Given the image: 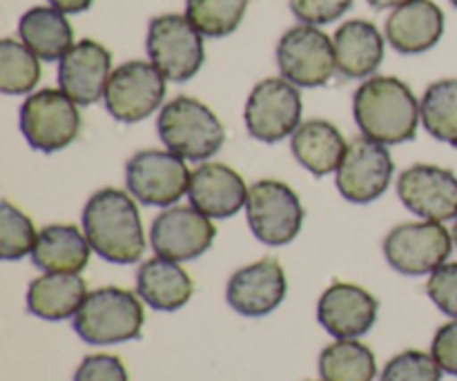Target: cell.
<instances>
[{
    "mask_svg": "<svg viewBox=\"0 0 457 381\" xmlns=\"http://www.w3.org/2000/svg\"><path fill=\"white\" fill-rule=\"evenodd\" d=\"M353 116L366 138L400 145L418 134L420 103L413 89L395 76H370L353 96Z\"/></svg>",
    "mask_w": 457,
    "mask_h": 381,
    "instance_id": "6da1fadb",
    "label": "cell"
},
{
    "mask_svg": "<svg viewBox=\"0 0 457 381\" xmlns=\"http://www.w3.org/2000/svg\"><path fill=\"white\" fill-rule=\"evenodd\" d=\"M83 232L94 253L110 263L129 266L145 253V232L134 196L116 187H103L89 196Z\"/></svg>",
    "mask_w": 457,
    "mask_h": 381,
    "instance_id": "7a4b0ae2",
    "label": "cell"
},
{
    "mask_svg": "<svg viewBox=\"0 0 457 381\" xmlns=\"http://www.w3.org/2000/svg\"><path fill=\"white\" fill-rule=\"evenodd\" d=\"M145 311L137 294L107 286L92 290L74 317V330L92 346L132 342L141 337Z\"/></svg>",
    "mask_w": 457,
    "mask_h": 381,
    "instance_id": "3957f363",
    "label": "cell"
},
{
    "mask_svg": "<svg viewBox=\"0 0 457 381\" xmlns=\"http://www.w3.org/2000/svg\"><path fill=\"white\" fill-rule=\"evenodd\" d=\"M156 129L161 143L186 161H208L226 143L217 114L190 96H177L161 107Z\"/></svg>",
    "mask_w": 457,
    "mask_h": 381,
    "instance_id": "277c9868",
    "label": "cell"
},
{
    "mask_svg": "<svg viewBox=\"0 0 457 381\" xmlns=\"http://www.w3.org/2000/svg\"><path fill=\"white\" fill-rule=\"evenodd\" d=\"M150 62L174 83L199 74L205 61L204 34L181 13H161L150 21L145 40Z\"/></svg>",
    "mask_w": 457,
    "mask_h": 381,
    "instance_id": "5b68a950",
    "label": "cell"
},
{
    "mask_svg": "<svg viewBox=\"0 0 457 381\" xmlns=\"http://www.w3.org/2000/svg\"><path fill=\"white\" fill-rule=\"evenodd\" d=\"M21 132L34 150L52 154L65 150L80 132L79 103L62 89H38L21 107Z\"/></svg>",
    "mask_w": 457,
    "mask_h": 381,
    "instance_id": "8992f818",
    "label": "cell"
},
{
    "mask_svg": "<svg viewBox=\"0 0 457 381\" xmlns=\"http://www.w3.org/2000/svg\"><path fill=\"white\" fill-rule=\"evenodd\" d=\"M192 172L174 152L143 150L125 165L128 192L143 205L172 208L190 190Z\"/></svg>",
    "mask_w": 457,
    "mask_h": 381,
    "instance_id": "52a82bcc",
    "label": "cell"
},
{
    "mask_svg": "<svg viewBox=\"0 0 457 381\" xmlns=\"http://www.w3.org/2000/svg\"><path fill=\"white\" fill-rule=\"evenodd\" d=\"M250 232L266 245H286L295 241L303 226V205L290 186L272 178L257 181L245 203Z\"/></svg>",
    "mask_w": 457,
    "mask_h": 381,
    "instance_id": "ba28073f",
    "label": "cell"
},
{
    "mask_svg": "<svg viewBox=\"0 0 457 381\" xmlns=\"http://www.w3.org/2000/svg\"><path fill=\"white\" fill-rule=\"evenodd\" d=\"M453 245V235L442 223H402L384 239V257L400 275L422 277L445 266Z\"/></svg>",
    "mask_w": 457,
    "mask_h": 381,
    "instance_id": "9c48e42d",
    "label": "cell"
},
{
    "mask_svg": "<svg viewBox=\"0 0 457 381\" xmlns=\"http://www.w3.org/2000/svg\"><path fill=\"white\" fill-rule=\"evenodd\" d=\"M303 101L297 85L286 79H266L257 83L245 101V128L257 141L279 143L293 137L302 125Z\"/></svg>",
    "mask_w": 457,
    "mask_h": 381,
    "instance_id": "30bf717a",
    "label": "cell"
},
{
    "mask_svg": "<svg viewBox=\"0 0 457 381\" xmlns=\"http://www.w3.org/2000/svg\"><path fill=\"white\" fill-rule=\"evenodd\" d=\"M281 76L297 87H321L337 71L333 40L315 25H297L277 45Z\"/></svg>",
    "mask_w": 457,
    "mask_h": 381,
    "instance_id": "8fae6325",
    "label": "cell"
},
{
    "mask_svg": "<svg viewBox=\"0 0 457 381\" xmlns=\"http://www.w3.org/2000/svg\"><path fill=\"white\" fill-rule=\"evenodd\" d=\"M165 76L152 62L129 61L116 67L105 87V107L120 123H138L161 107Z\"/></svg>",
    "mask_w": 457,
    "mask_h": 381,
    "instance_id": "7c38bea8",
    "label": "cell"
},
{
    "mask_svg": "<svg viewBox=\"0 0 457 381\" xmlns=\"http://www.w3.org/2000/svg\"><path fill=\"white\" fill-rule=\"evenodd\" d=\"M391 152L386 145L361 137L348 143L346 156L337 170V190L348 203L366 205L378 201L393 181Z\"/></svg>",
    "mask_w": 457,
    "mask_h": 381,
    "instance_id": "4fadbf2b",
    "label": "cell"
},
{
    "mask_svg": "<svg viewBox=\"0 0 457 381\" xmlns=\"http://www.w3.org/2000/svg\"><path fill=\"white\" fill-rule=\"evenodd\" d=\"M397 196L406 210L424 221H455L457 177L440 165L418 163L397 178Z\"/></svg>",
    "mask_w": 457,
    "mask_h": 381,
    "instance_id": "5bb4252c",
    "label": "cell"
},
{
    "mask_svg": "<svg viewBox=\"0 0 457 381\" xmlns=\"http://www.w3.org/2000/svg\"><path fill=\"white\" fill-rule=\"evenodd\" d=\"M217 228L212 219L196 208L174 205L161 212L152 223L150 241L159 257L170 261H190L208 253L214 244Z\"/></svg>",
    "mask_w": 457,
    "mask_h": 381,
    "instance_id": "9a60e30c",
    "label": "cell"
},
{
    "mask_svg": "<svg viewBox=\"0 0 457 381\" xmlns=\"http://www.w3.org/2000/svg\"><path fill=\"white\" fill-rule=\"evenodd\" d=\"M288 293L284 268L277 259H262L257 263L239 268L230 277L226 299L232 311L244 317H266L281 306Z\"/></svg>",
    "mask_w": 457,
    "mask_h": 381,
    "instance_id": "2e32d148",
    "label": "cell"
},
{
    "mask_svg": "<svg viewBox=\"0 0 457 381\" xmlns=\"http://www.w3.org/2000/svg\"><path fill=\"white\" fill-rule=\"evenodd\" d=\"M379 302L355 284H333L317 303V319L335 339H357L378 321Z\"/></svg>",
    "mask_w": 457,
    "mask_h": 381,
    "instance_id": "e0dca14e",
    "label": "cell"
},
{
    "mask_svg": "<svg viewBox=\"0 0 457 381\" xmlns=\"http://www.w3.org/2000/svg\"><path fill=\"white\" fill-rule=\"evenodd\" d=\"M112 76V54L96 40L76 43L58 65V85L79 105H94L105 96Z\"/></svg>",
    "mask_w": 457,
    "mask_h": 381,
    "instance_id": "ac0fdd59",
    "label": "cell"
},
{
    "mask_svg": "<svg viewBox=\"0 0 457 381\" xmlns=\"http://www.w3.org/2000/svg\"><path fill=\"white\" fill-rule=\"evenodd\" d=\"M248 192L239 172L223 163H204L192 172L187 196L205 217L230 219L245 208Z\"/></svg>",
    "mask_w": 457,
    "mask_h": 381,
    "instance_id": "d6986e66",
    "label": "cell"
},
{
    "mask_svg": "<svg viewBox=\"0 0 457 381\" xmlns=\"http://www.w3.org/2000/svg\"><path fill=\"white\" fill-rule=\"evenodd\" d=\"M384 31L395 52L406 56L424 54L436 47L445 34V12L433 0H411L393 9Z\"/></svg>",
    "mask_w": 457,
    "mask_h": 381,
    "instance_id": "ffe728a7",
    "label": "cell"
},
{
    "mask_svg": "<svg viewBox=\"0 0 457 381\" xmlns=\"http://www.w3.org/2000/svg\"><path fill=\"white\" fill-rule=\"evenodd\" d=\"M337 71L344 79H370L384 61V38L369 21H348L333 36Z\"/></svg>",
    "mask_w": 457,
    "mask_h": 381,
    "instance_id": "44dd1931",
    "label": "cell"
},
{
    "mask_svg": "<svg viewBox=\"0 0 457 381\" xmlns=\"http://www.w3.org/2000/svg\"><path fill=\"white\" fill-rule=\"evenodd\" d=\"M83 277L71 272H45L27 290V311L45 321H65L76 317L87 297Z\"/></svg>",
    "mask_w": 457,
    "mask_h": 381,
    "instance_id": "7402d4cb",
    "label": "cell"
},
{
    "mask_svg": "<svg viewBox=\"0 0 457 381\" xmlns=\"http://www.w3.org/2000/svg\"><path fill=\"white\" fill-rule=\"evenodd\" d=\"M137 293L154 311L174 312L190 302L195 286L179 261L154 257L138 268Z\"/></svg>",
    "mask_w": 457,
    "mask_h": 381,
    "instance_id": "603a6c76",
    "label": "cell"
},
{
    "mask_svg": "<svg viewBox=\"0 0 457 381\" xmlns=\"http://www.w3.org/2000/svg\"><path fill=\"white\" fill-rule=\"evenodd\" d=\"M293 154L303 168L315 177H328L337 172L346 156V141L333 123L321 119L306 120L293 134Z\"/></svg>",
    "mask_w": 457,
    "mask_h": 381,
    "instance_id": "cb8c5ba5",
    "label": "cell"
},
{
    "mask_svg": "<svg viewBox=\"0 0 457 381\" xmlns=\"http://www.w3.org/2000/svg\"><path fill=\"white\" fill-rule=\"evenodd\" d=\"M92 245L85 232L76 226L54 223L38 232V241L31 253V261L43 272H71L79 275L89 263Z\"/></svg>",
    "mask_w": 457,
    "mask_h": 381,
    "instance_id": "d4e9b609",
    "label": "cell"
},
{
    "mask_svg": "<svg viewBox=\"0 0 457 381\" xmlns=\"http://www.w3.org/2000/svg\"><path fill=\"white\" fill-rule=\"evenodd\" d=\"M18 36L40 61H61L74 47V29L56 7H31L18 22Z\"/></svg>",
    "mask_w": 457,
    "mask_h": 381,
    "instance_id": "484cf974",
    "label": "cell"
},
{
    "mask_svg": "<svg viewBox=\"0 0 457 381\" xmlns=\"http://www.w3.org/2000/svg\"><path fill=\"white\" fill-rule=\"evenodd\" d=\"M320 375L324 381H373L378 361L366 344L357 339H337L321 351Z\"/></svg>",
    "mask_w": 457,
    "mask_h": 381,
    "instance_id": "4316f807",
    "label": "cell"
},
{
    "mask_svg": "<svg viewBox=\"0 0 457 381\" xmlns=\"http://www.w3.org/2000/svg\"><path fill=\"white\" fill-rule=\"evenodd\" d=\"M420 119L433 138L457 147V79L428 85L420 101Z\"/></svg>",
    "mask_w": 457,
    "mask_h": 381,
    "instance_id": "83f0119b",
    "label": "cell"
},
{
    "mask_svg": "<svg viewBox=\"0 0 457 381\" xmlns=\"http://www.w3.org/2000/svg\"><path fill=\"white\" fill-rule=\"evenodd\" d=\"M40 80V58L13 38L0 40V92L7 96L34 92Z\"/></svg>",
    "mask_w": 457,
    "mask_h": 381,
    "instance_id": "f1b7e54d",
    "label": "cell"
},
{
    "mask_svg": "<svg viewBox=\"0 0 457 381\" xmlns=\"http://www.w3.org/2000/svg\"><path fill=\"white\" fill-rule=\"evenodd\" d=\"M250 0H186V16L208 38H226L241 25Z\"/></svg>",
    "mask_w": 457,
    "mask_h": 381,
    "instance_id": "f546056e",
    "label": "cell"
},
{
    "mask_svg": "<svg viewBox=\"0 0 457 381\" xmlns=\"http://www.w3.org/2000/svg\"><path fill=\"white\" fill-rule=\"evenodd\" d=\"M36 241H38V232L31 219L16 205L3 201L0 203V257L4 261H18L34 253Z\"/></svg>",
    "mask_w": 457,
    "mask_h": 381,
    "instance_id": "4dcf8cb0",
    "label": "cell"
},
{
    "mask_svg": "<svg viewBox=\"0 0 457 381\" xmlns=\"http://www.w3.org/2000/svg\"><path fill=\"white\" fill-rule=\"evenodd\" d=\"M445 370L436 357L422 351H406L393 357L379 381H440Z\"/></svg>",
    "mask_w": 457,
    "mask_h": 381,
    "instance_id": "1f68e13d",
    "label": "cell"
},
{
    "mask_svg": "<svg viewBox=\"0 0 457 381\" xmlns=\"http://www.w3.org/2000/svg\"><path fill=\"white\" fill-rule=\"evenodd\" d=\"M290 12L303 25H328L351 9L353 0H288Z\"/></svg>",
    "mask_w": 457,
    "mask_h": 381,
    "instance_id": "d6a6232c",
    "label": "cell"
},
{
    "mask_svg": "<svg viewBox=\"0 0 457 381\" xmlns=\"http://www.w3.org/2000/svg\"><path fill=\"white\" fill-rule=\"evenodd\" d=\"M427 294L445 315L457 319V263H445L431 272Z\"/></svg>",
    "mask_w": 457,
    "mask_h": 381,
    "instance_id": "836d02e7",
    "label": "cell"
},
{
    "mask_svg": "<svg viewBox=\"0 0 457 381\" xmlns=\"http://www.w3.org/2000/svg\"><path fill=\"white\" fill-rule=\"evenodd\" d=\"M74 381H129V375L119 357L89 355L76 369Z\"/></svg>",
    "mask_w": 457,
    "mask_h": 381,
    "instance_id": "e575fe53",
    "label": "cell"
},
{
    "mask_svg": "<svg viewBox=\"0 0 457 381\" xmlns=\"http://www.w3.org/2000/svg\"><path fill=\"white\" fill-rule=\"evenodd\" d=\"M431 355L446 375L457 377V319L437 328L431 344Z\"/></svg>",
    "mask_w": 457,
    "mask_h": 381,
    "instance_id": "d590c367",
    "label": "cell"
},
{
    "mask_svg": "<svg viewBox=\"0 0 457 381\" xmlns=\"http://www.w3.org/2000/svg\"><path fill=\"white\" fill-rule=\"evenodd\" d=\"M47 3L61 9L62 13H83L92 7L94 0H47Z\"/></svg>",
    "mask_w": 457,
    "mask_h": 381,
    "instance_id": "8d00e7d4",
    "label": "cell"
},
{
    "mask_svg": "<svg viewBox=\"0 0 457 381\" xmlns=\"http://www.w3.org/2000/svg\"><path fill=\"white\" fill-rule=\"evenodd\" d=\"M366 3L375 9H397L402 7V4L411 3V0H366Z\"/></svg>",
    "mask_w": 457,
    "mask_h": 381,
    "instance_id": "74e56055",
    "label": "cell"
},
{
    "mask_svg": "<svg viewBox=\"0 0 457 381\" xmlns=\"http://www.w3.org/2000/svg\"><path fill=\"white\" fill-rule=\"evenodd\" d=\"M451 235H453V244L457 248V219H455V226H453V230H451Z\"/></svg>",
    "mask_w": 457,
    "mask_h": 381,
    "instance_id": "f35d334b",
    "label": "cell"
},
{
    "mask_svg": "<svg viewBox=\"0 0 457 381\" xmlns=\"http://www.w3.org/2000/svg\"><path fill=\"white\" fill-rule=\"evenodd\" d=\"M449 3H451V4H453V7H457V0H449Z\"/></svg>",
    "mask_w": 457,
    "mask_h": 381,
    "instance_id": "ab89813d",
    "label": "cell"
},
{
    "mask_svg": "<svg viewBox=\"0 0 457 381\" xmlns=\"http://www.w3.org/2000/svg\"><path fill=\"white\" fill-rule=\"evenodd\" d=\"M321 381H324V379H321Z\"/></svg>",
    "mask_w": 457,
    "mask_h": 381,
    "instance_id": "60d3db41",
    "label": "cell"
}]
</instances>
